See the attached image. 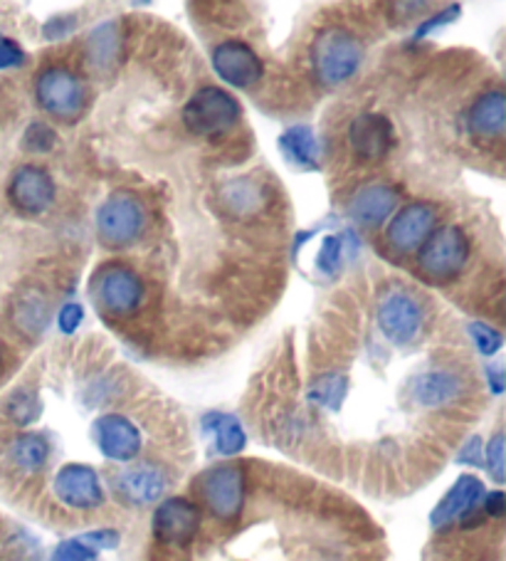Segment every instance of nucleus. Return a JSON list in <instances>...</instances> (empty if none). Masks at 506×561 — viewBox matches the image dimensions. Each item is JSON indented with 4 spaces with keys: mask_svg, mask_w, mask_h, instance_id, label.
<instances>
[{
    "mask_svg": "<svg viewBox=\"0 0 506 561\" xmlns=\"http://www.w3.org/2000/svg\"><path fill=\"white\" fill-rule=\"evenodd\" d=\"M311 72L324 87H342L354 80L364 65V43L344 25H331L319 31L309 50Z\"/></svg>",
    "mask_w": 506,
    "mask_h": 561,
    "instance_id": "nucleus-1",
    "label": "nucleus"
},
{
    "mask_svg": "<svg viewBox=\"0 0 506 561\" xmlns=\"http://www.w3.org/2000/svg\"><path fill=\"white\" fill-rule=\"evenodd\" d=\"M196 492L218 522H238L248 502V470L242 462H220L203 470L196 480Z\"/></svg>",
    "mask_w": 506,
    "mask_h": 561,
    "instance_id": "nucleus-2",
    "label": "nucleus"
},
{
    "mask_svg": "<svg viewBox=\"0 0 506 561\" xmlns=\"http://www.w3.org/2000/svg\"><path fill=\"white\" fill-rule=\"evenodd\" d=\"M143 201L131 191H116L96 210V236L110 250H126L139 243L146 233Z\"/></svg>",
    "mask_w": 506,
    "mask_h": 561,
    "instance_id": "nucleus-3",
    "label": "nucleus"
},
{
    "mask_svg": "<svg viewBox=\"0 0 506 561\" xmlns=\"http://www.w3.org/2000/svg\"><path fill=\"white\" fill-rule=\"evenodd\" d=\"M90 297L102 314L129 319L141 309L146 287L136 270L126 265H104L90 279Z\"/></svg>",
    "mask_w": 506,
    "mask_h": 561,
    "instance_id": "nucleus-4",
    "label": "nucleus"
},
{
    "mask_svg": "<svg viewBox=\"0 0 506 561\" xmlns=\"http://www.w3.org/2000/svg\"><path fill=\"white\" fill-rule=\"evenodd\" d=\"M242 106L220 87H203L183 106V124L200 139H220L240 124Z\"/></svg>",
    "mask_w": 506,
    "mask_h": 561,
    "instance_id": "nucleus-5",
    "label": "nucleus"
},
{
    "mask_svg": "<svg viewBox=\"0 0 506 561\" xmlns=\"http://www.w3.org/2000/svg\"><path fill=\"white\" fill-rule=\"evenodd\" d=\"M35 100L50 117L77 122L87 110L90 94L82 77L65 65H50L35 77Z\"/></svg>",
    "mask_w": 506,
    "mask_h": 561,
    "instance_id": "nucleus-6",
    "label": "nucleus"
},
{
    "mask_svg": "<svg viewBox=\"0 0 506 561\" xmlns=\"http://www.w3.org/2000/svg\"><path fill=\"white\" fill-rule=\"evenodd\" d=\"M470 260V238L462 228L440 226L417 248V267L433 283H452Z\"/></svg>",
    "mask_w": 506,
    "mask_h": 561,
    "instance_id": "nucleus-7",
    "label": "nucleus"
},
{
    "mask_svg": "<svg viewBox=\"0 0 506 561\" xmlns=\"http://www.w3.org/2000/svg\"><path fill=\"white\" fill-rule=\"evenodd\" d=\"M376 317L383 336L395 346H411L425 332V307L403 287L386 289L378 299Z\"/></svg>",
    "mask_w": 506,
    "mask_h": 561,
    "instance_id": "nucleus-8",
    "label": "nucleus"
},
{
    "mask_svg": "<svg viewBox=\"0 0 506 561\" xmlns=\"http://www.w3.org/2000/svg\"><path fill=\"white\" fill-rule=\"evenodd\" d=\"M203 525L200 507L188 497H165L153 510L151 531L163 547L186 549L196 541Z\"/></svg>",
    "mask_w": 506,
    "mask_h": 561,
    "instance_id": "nucleus-9",
    "label": "nucleus"
},
{
    "mask_svg": "<svg viewBox=\"0 0 506 561\" xmlns=\"http://www.w3.org/2000/svg\"><path fill=\"white\" fill-rule=\"evenodd\" d=\"M171 485L169 470L159 462H131L112 478L114 495L129 507H151L161 502Z\"/></svg>",
    "mask_w": 506,
    "mask_h": 561,
    "instance_id": "nucleus-10",
    "label": "nucleus"
},
{
    "mask_svg": "<svg viewBox=\"0 0 506 561\" xmlns=\"http://www.w3.org/2000/svg\"><path fill=\"white\" fill-rule=\"evenodd\" d=\"M53 492L65 507L74 512L100 510L106 500L100 472L92 466H84V462H67V466L57 470Z\"/></svg>",
    "mask_w": 506,
    "mask_h": 561,
    "instance_id": "nucleus-11",
    "label": "nucleus"
},
{
    "mask_svg": "<svg viewBox=\"0 0 506 561\" xmlns=\"http://www.w3.org/2000/svg\"><path fill=\"white\" fill-rule=\"evenodd\" d=\"M437 228V210L430 203L415 201L393 213L386 228V243L398 255L415 253Z\"/></svg>",
    "mask_w": 506,
    "mask_h": 561,
    "instance_id": "nucleus-12",
    "label": "nucleus"
},
{
    "mask_svg": "<svg viewBox=\"0 0 506 561\" xmlns=\"http://www.w3.org/2000/svg\"><path fill=\"white\" fill-rule=\"evenodd\" d=\"M92 438L102 456L112 462H134L143 450V435L122 413H104L92 423Z\"/></svg>",
    "mask_w": 506,
    "mask_h": 561,
    "instance_id": "nucleus-13",
    "label": "nucleus"
},
{
    "mask_svg": "<svg viewBox=\"0 0 506 561\" xmlns=\"http://www.w3.org/2000/svg\"><path fill=\"white\" fill-rule=\"evenodd\" d=\"M55 193L57 188L50 173L43 167H33V163L15 169L11 181H8V201L23 216H43L50 210Z\"/></svg>",
    "mask_w": 506,
    "mask_h": 561,
    "instance_id": "nucleus-14",
    "label": "nucleus"
},
{
    "mask_svg": "<svg viewBox=\"0 0 506 561\" xmlns=\"http://www.w3.org/2000/svg\"><path fill=\"white\" fill-rule=\"evenodd\" d=\"M210 62L220 80L235 87V90H250L265 77V62L242 41H226L216 45V50L210 53Z\"/></svg>",
    "mask_w": 506,
    "mask_h": 561,
    "instance_id": "nucleus-15",
    "label": "nucleus"
},
{
    "mask_svg": "<svg viewBox=\"0 0 506 561\" xmlns=\"http://www.w3.org/2000/svg\"><path fill=\"white\" fill-rule=\"evenodd\" d=\"M464 391V379L450 369L423 371L415 374L413 379L407 381V393H411L413 403L421 405V409H445V405L460 401Z\"/></svg>",
    "mask_w": 506,
    "mask_h": 561,
    "instance_id": "nucleus-16",
    "label": "nucleus"
},
{
    "mask_svg": "<svg viewBox=\"0 0 506 561\" xmlns=\"http://www.w3.org/2000/svg\"><path fill=\"white\" fill-rule=\"evenodd\" d=\"M348 144L358 159L381 161L393 147V124L381 112H364L348 129Z\"/></svg>",
    "mask_w": 506,
    "mask_h": 561,
    "instance_id": "nucleus-17",
    "label": "nucleus"
},
{
    "mask_svg": "<svg viewBox=\"0 0 506 561\" xmlns=\"http://www.w3.org/2000/svg\"><path fill=\"white\" fill-rule=\"evenodd\" d=\"M398 210V191L388 183H366V186L356 188L354 196L348 198V216H352L358 226L378 228L383 226L388 218H393Z\"/></svg>",
    "mask_w": 506,
    "mask_h": 561,
    "instance_id": "nucleus-18",
    "label": "nucleus"
},
{
    "mask_svg": "<svg viewBox=\"0 0 506 561\" xmlns=\"http://www.w3.org/2000/svg\"><path fill=\"white\" fill-rule=\"evenodd\" d=\"M484 495V485L480 478L474 476H460L457 478L450 492L437 502V507L430 515V525L433 529H447L452 527L455 522H462L464 517H470L472 512L480 507V500Z\"/></svg>",
    "mask_w": 506,
    "mask_h": 561,
    "instance_id": "nucleus-19",
    "label": "nucleus"
},
{
    "mask_svg": "<svg viewBox=\"0 0 506 561\" xmlns=\"http://www.w3.org/2000/svg\"><path fill=\"white\" fill-rule=\"evenodd\" d=\"M467 131L474 139L482 141H496L504 137L506 129V94L504 90H490L482 92L467 110Z\"/></svg>",
    "mask_w": 506,
    "mask_h": 561,
    "instance_id": "nucleus-20",
    "label": "nucleus"
},
{
    "mask_svg": "<svg viewBox=\"0 0 506 561\" xmlns=\"http://www.w3.org/2000/svg\"><path fill=\"white\" fill-rule=\"evenodd\" d=\"M50 453H53V445L47 440V435L25 431V433H18L15 438H11V443H8L5 458H8V466H11L15 472L33 478L37 472L45 470L47 460H50Z\"/></svg>",
    "mask_w": 506,
    "mask_h": 561,
    "instance_id": "nucleus-21",
    "label": "nucleus"
},
{
    "mask_svg": "<svg viewBox=\"0 0 506 561\" xmlns=\"http://www.w3.org/2000/svg\"><path fill=\"white\" fill-rule=\"evenodd\" d=\"M203 431H206L212 438V450L218 456H240L242 450L248 448V433L238 421V415L222 413V411H210L203 415Z\"/></svg>",
    "mask_w": 506,
    "mask_h": 561,
    "instance_id": "nucleus-22",
    "label": "nucleus"
},
{
    "mask_svg": "<svg viewBox=\"0 0 506 561\" xmlns=\"http://www.w3.org/2000/svg\"><path fill=\"white\" fill-rule=\"evenodd\" d=\"M279 151L287 163L301 171H319L321 167V144L309 127H289L279 137Z\"/></svg>",
    "mask_w": 506,
    "mask_h": 561,
    "instance_id": "nucleus-23",
    "label": "nucleus"
},
{
    "mask_svg": "<svg viewBox=\"0 0 506 561\" xmlns=\"http://www.w3.org/2000/svg\"><path fill=\"white\" fill-rule=\"evenodd\" d=\"M11 317L18 332H23L25 336H41L47 329V322H50V302H47L43 289H23L13 299Z\"/></svg>",
    "mask_w": 506,
    "mask_h": 561,
    "instance_id": "nucleus-24",
    "label": "nucleus"
},
{
    "mask_svg": "<svg viewBox=\"0 0 506 561\" xmlns=\"http://www.w3.org/2000/svg\"><path fill=\"white\" fill-rule=\"evenodd\" d=\"M348 396V376L344 374H321L309 383L307 401L317 405L321 411H342V405Z\"/></svg>",
    "mask_w": 506,
    "mask_h": 561,
    "instance_id": "nucleus-25",
    "label": "nucleus"
},
{
    "mask_svg": "<svg viewBox=\"0 0 506 561\" xmlns=\"http://www.w3.org/2000/svg\"><path fill=\"white\" fill-rule=\"evenodd\" d=\"M0 411H3L5 419L13 425H18V428H27V425L41 421L43 401H41V396H37V391L31 389V386H18L15 391L5 396Z\"/></svg>",
    "mask_w": 506,
    "mask_h": 561,
    "instance_id": "nucleus-26",
    "label": "nucleus"
},
{
    "mask_svg": "<svg viewBox=\"0 0 506 561\" xmlns=\"http://www.w3.org/2000/svg\"><path fill=\"white\" fill-rule=\"evenodd\" d=\"M222 203H226V208L232 213V216H252V213L265 208L267 193L255 181L238 179L222 191Z\"/></svg>",
    "mask_w": 506,
    "mask_h": 561,
    "instance_id": "nucleus-27",
    "label": "nucleus"
},
{
    "mask_svg": "<svg viewBox=\"0 0 506 561\" xmlns=\"http://www.w3.org/2000/svg\"><path fill=\"white\" fill-rule=\"evenodd\" d=\"M122 50V35L116 31V23H106L90 37V60L94 65L110 67L116 53Z\"/></svg>",
    "mask_w": 506,
    "mask_h": 561,
    "instance_id": "nucleus-28",
    "label": "nucleus"
},
{
    "mask_svg": "<svg viewBox=\"0 0 506 561\" xmlns=\"http://www.w3.org/2000/svg\"><path fill=\"white\" fill-rule=\"evenodd\" d=\"M482 466L496 485H502L506 478V440L502 431H496L482 448Z\"/></svg>",
    "mask_w": 506,
    "mask_h": 561,
    "instance_id": "nucleus-29",
    "label": "nucleus"
},
{
    "mask_svg": "<svg viewBox=\"0 0 506 561\" xmlns=\"http://www.w3.org/2000/svg\"><path fill=\"white\" fill-rule=\"evenodd\" d=\"M346 257V236H329L317 255V267L324 275H336Z\"/></svg>",
    "mask_w": 506,
    "mask_h": 561,
    "instance_id": "nucleus-30",
    "label": "nucleus"
},
{
    "mask_svg": "<svg viewBox=\"0 0 506 561\" xmlns=\"http://www.w3.org/2000/svg\"><path fill=\"white\" fill-rule=\"evenodd\" d=\"M57 144V134L50 127V124L45 122H33L27 124V129L23 134V149L31 151V153H47L53 151Z\"/></svg>",
    "mask_w": 506,
    "mask_h": 561,
    "instance_id": "nucleus-31",
    "label": "nucleus"
},
{
    "mask_svg": "<svg viewBox=\"0 0 506 561\" xmlns=\"http://www.w3.org/2000/svg\"><path fill=\"white\" fill-rule=\"evenodd\" d=\"M467 332H470V336L474 340V344H476V350H480V354L494 356L496 352L502 350L504 336H502L499 329H494V327L484 324V322H472L470 327H467Z\"/></svg>",
    "mask_w": 506,
    "mask_h": 561,
    "instance_id": "nucleus-32",
    "label": "nucleus"
},
{
    "mask_svg": "<svg viewBox=\"0 0 506 561\" xmlns=\"http://www.w3.org/2000/svg\"><path fill=\"white\" fill-rule=\"evenodd\" d=\"M47 561H100V554L92 547H87L80 537H74L60 541Z\"/></svg>",
    "mask_w": 506,
    "mask_h": 561,
    "instance_id": "nucleus-33",
    "label": "nucleus"
},
{
    "mask_svg": "<svg viewBox=\"0 0 506 561\" xmlns=\"http://www.w3.org/2000/svg\"><path fill=\"white\" fill-rule=\"evenodd\" d=\"M25 65V50L21 43L0 33V70H18Z\"/></svg>",
    "mask_w": 506,
    "mask_h": 561,
    "instance_id": "nucleus-34",
    "label": "nucleus"
},
{
    "mask_svg": "<svg viewBox=\"0 0 506 561\" xmlns=\"http://www.w3.org/2000/svg\"><path fill=\"white\" fill-rule=\"evenodd\" d=\"M87 547H92L96 554H100V551H110V549H116L122 545V535L116 529H110V527H104V529H94V531H87V535H82L80 537Z\"/></svg>",
    "mask_w": 506,
    "mask_h": 561,
    "instance_id": "nucleus-35",
    "label": "nucleus"
},
{
    "mask_svg": "<svg viewBox=\"0 0 506 561\" xmlns=\"http://www.w3.org/2000/svg\"><path fill=\"white\" fill-rule=\"evenodd\" d=\"M457 18H460V5H450V8H445V11H440V13H435L430 21H425L421 27H417V33H415V37L417 41H421V37H427V35H433L437 27H445V25H450V23H455Z\"/></svg>",
    "mask_w": 506,
    "mask_h": 561,
    "instance_id": "nucleus-36",
    "label": "nucleus"
},
{
    "mask_svg": "<svg viewBox=\"0 0 506 561\" xmlns=\"http://www.w3.org/2000/svg\"><path fill=\"white\" fill-rule=\"evenodd\" d=\"M84 319V309L80 305H65L57 314V327L62 334H74Z\"/></svg>",
    "mask_w": 506,
    "mask_h": 561,
    "instance_id": "nucleus-37",
    "label": "nucleus"
},
{
    "mask_svg": "<svg viewBox=\"0 0 506 561\" xmlns=\"http://www.w3.org/2000/svg\"><path fill=\"white\" fill-rule=\"evenodd\" d=\"M480 510L484 517H492V519H502L504 512H506V497L502 490H494V492H484L482 500H480Z\"/></svg>",
    "mask_w": 506,
    "mask_h": 561,
    "instance_id": "nucleus-38",
    "label": "nucleus"
},
{
    "mask_svg": "<svg viewBox=\"0 0 506 561\" xmlns=\"http://www.w3.org/2000/svg\"><path fill=\"white\" fill-rule=\"evenodd\" d=\"M72 27H74L72 15H55L45 23V37H50V41H60V37L72 33Z\"/></svg>",
    "mask_w": 506,
    "mask_h": 561,
    "instance_id": "nucleus-39",
    "label": "nucleus"
},
{
    "mask_svg": "<svg viewBox=\"0 0 506 561\" xmlns=\"http://www.w3.org/2000/svg\"><path fill=\"white\" fill-rule=\"evenodd\" d=\"M482 438H476V435H472L470 440H467L464 445H462V450H460V456H457V462H467V466H482Z\"/></svg>",
    "mask_w": 506,
    "mask_h": 561,
    "instance_id": "nucleus-40",
    "label": "nucleus"
},
{
    "mask_svg": "<svg viewBox=\"0 0 506 561\" xmlns=\"http://www.w3.org/2000/svg\"><path fill=\"white\" fill-rule=\"evenodd\" d=\"M486 383H490V389L494 396L504 393L506 389V374L502 366H486Z\"/></svg>",
    "mask_w": 506,
    "mask_h": 561,
    "instance_id": "nucleus-41",
    "label": "nucleus"
},
{
    "mask_svg": "<svg viewBox=\"0 0 506 561\" xmlns=\"http://www.w3.org/2000/svg\"><path fill=\"white\" fill-rule=\"evenodd\" d=\"M0 366H3V344H0Z\"/></svg>",
    "mask_w": 506,
    "mask_h": 561,
    "instance_id": "nucleus-42",
    "label": "nucleus"
}]
</instances>
